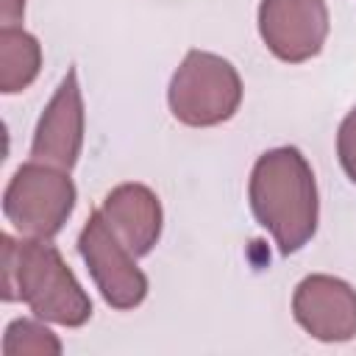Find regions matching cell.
Here are the masks:
<instances>
[{
	"instance_id": "cell-5",
	"label": "cell",
	"mask_w": 356,
	"mask_h": 356,
	"mask_svg": "<svg viewBox=\"0 0 356 356\" xmlns=\"http://www.w3.org/2000/svg\"><path fill=\"white\" fill-rule=\"evenodd\" d=\"M78 253L111 309L128 312L147 298V275L136 267V256L108 228L100 209H95L81 228Z\"/></svg>"
},
{
	"instance_id": "cell-9",
	"label": "cell",
	"mask_w": 356,
	"mask_h": 356,
	"mask_svg": "<svg viewBox=\"0 0 356 356\" xmlns=\"http://www.w3.org/2000/svg\"><path fill=\"white\" fill-rule=\"evenodd\" d=\"M100 214L106 217L108 228L120 236V242L139 259L147 256L159 236L164 211L156 197V192L145 184H120L114 186L100 206Z\"/></svg>"
},
{
	"instance_id": "cell-3",
	"label": "cell",
	"mask_w": 356,
	"mask_h": 356,
	"mask_svg": "<svg viewBox=\"0 0 356 356\" xmlns=\"http://www.w3.org/2000/svg\"><path fill=\"white\" fill-rule=\"evenodd\" d=\"M167 103L178 122L211 128L236 114L242 103V78L228 58L209 50H189L172 72Z\"/></svg>"
},
{
	"instance_id": "cell-1",
	"label": "cell",
	"mask_w": 356,
	"mask_h": 356,
	"mask_svg": "<svg viewBox=\"0 0 356 356\" xmlns=\"http://www.w3.org/2000/svg\"><path fill=\"white\" fill-rule=\"evenodd\" d=\"M248 203L278 250L284 256L298 253L314 236L320 220L317 181L306 156L292 145L261 153L250 170Z\"/></svg>"
},
{
	"instance_id": "cell-7",
	"label": "cell",
	"mask_w": 356,
	"mask_h": 356,
	"mask_svg": "<svg viewBox=\"0 0 356 356\" xmlns=\"http://www.w3.org/2000/svg\"><path fill=\"white\" fill-rule=\"evenodd\" d=\"M83 131H86L83 95L78 83V70L70 67L36 122L31 159L70 172L78 164L83 147Z\"/></svg>"
},
{
	"instance_id": "cell-11",
	"label": "cell",
	"mask_w": 356,
	"mask_h": 356,
	"mask_svg": "<svg viewBox=\"0 0 356 356\" xmlns=\"http://www.w3.org/2000/svg\"><path fill=\"white\" fill-rule=\"evenodd\" d=\"M58 337L36 320H14L3 337V356H58Z\"/></svg>"
},
{
	"instance_id": "cell-10",
	"label": "cell",
	"mask_w": 356,
	"mask_h": 356,
	"mask_svg": "<svg viewBox=\"0 0 356 356\" xmlns=\"http://www.w3.org/2000/svg\"><path fill=\"white\" fill-rule=\"evenodd\" d=\"M42 70V44L19 25L0 28V92L17 95L28 89Z\"/></svg>"
},
{
	"instance_id": "cell-4",
	"label": "cell",
	"mask_w": 356,
	"mask_h": 356,
	"mask_svg": "<svg viewBox=\"0 0 356 356\" xmlns=\"http://www.w3.org/2000/svg\"><path fill=\"white\" fill-rule=\"evenodd\" d=\"M75 197L78 192L67 170L31 159L11 175L3 192V214L22 236L53 239L70 220Z\"/></svg>"
},
{
	"instance_id": "cell-12",
	"label": "cell",
	"mask_w": 356,
	"mask_h": 356,
	"mask_svg": "<svg viewBox=\"0 0 356 356\" xmlns=\"http://www.w3.org/2000/svg\"><path fill=\"white\" fill-rule=\"evenodd\" d=\"M337 156L345 170V175L356 184V106L345 114L337 131Z\"/></svg>"
},
{
	"instance_id": "cell-13",
	"label": "cell",
	"mask_w": 356,
	"mask_h": 356,
	"mask_svg": "<svg viewBox=\"0 0 356 356\" xmlns=\"http://www.w3.org/2000/svg\"><path fill=\"white\" fill-rule=\"evenodd\" d=\"M0 14L3 25H17L25 14V0H0Z\"/></svg>"
},
{
	"instance_id": "cell-2",
	"label": "cell",
	"mask_w": 356,
	"mask_h": 356,
	"mask_svg": "<svg viewBox=\"0 0 356 356\" xmlns=\"http://www.w3.org/2000/svg\"><path fill=\"white\" fill-rule=\"evenodd\" d=\"M0 250V295L6 303L22 300L39 320L67 328H81L92 317L89 295L50 239H14L11 234H3Z\"/></svg>"
},
{
	"instance_id": "cell-8",
	"label": "cell",
	"mask_w": 356,
	"mask_h": 356,
	"mask_svg": "<svg viewBox=\"0 0 356 356\" xmlns=\"http://www.w3.org/2000/svg\"><path fill=\"white\" fill-rule=\"evenodd\" d=\"M298 325L320 342H350L356 337V289L334 275H306L292 295Z\"/></svg>"
},
{
	"instance_id": "cell-6",
	"label": "cell",
	"mask_w": 356,
	"mask_h": 356,
	"mask_svg": "<svg viewBox=\"0 0 356 356\" xmlns=\"http://www.w3.org/2000/svg\"><path fill=\"white\" fill-rule=\"evenodd\" d=\"M328 25L331 19L325 0L259 3V36L267 44V50L286 64L314 58L328 39Z\"/></svg>"
}]
</instances>
